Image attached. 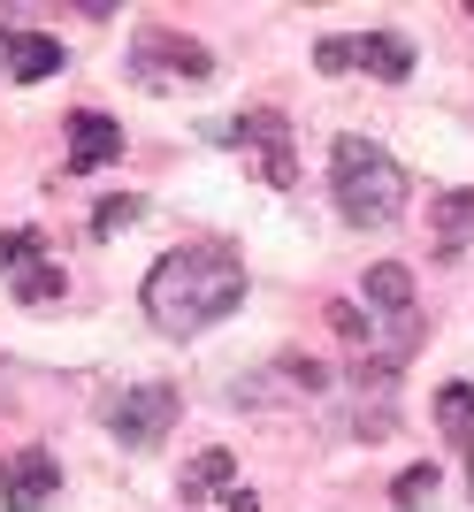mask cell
Listing matches in <instances>:
<instances>
[{
    "label": "cell",
    "mask_w": 474,
    "mask_h": 512,
    "mask_svg": "<svg viewBox=\"0 0 474 512\" xmlns=\"http://www.w3.org/2000/svg\"><path fill=\"white\" fill-rule=\"evenodd\" d=\"M237 299H245V260H237L230 245H176V253L153 260L146 291H138L146 321L169 329V337L215 329L222 314H237Z\"/></svg>",
    "instance_id": "obj_1"
},
{
    "label": "cell",
    "mask_w": 474,
    "mask_h": 512,
    "mask_svg": "<svg viewBox=\"0 0 474 512\" xmlns=\"http://www.w3.org/2000/svg\"><path fill=\"white\" fill-rule=\"evenodd\" d=\"M329 192H337V214L352 230H390L406 214V169L375 138H337L329 146Z\"/></svg>",
    "instance_id": "obj_2"
},
{
    "label": "cell",
    "mask_w": 474,
    "mask_h": 512,
    "mask_svg": "<svg viewBox=\"0 0 474 512\" xmlns=\"http://www.w3.org/2000/svg\"><path fill=\"white\" fill-rule=\"evenodd\" d=\"M100 421H108L115 444L153 451V444L176 428V390H169V383H115L108 398H100Z\"/></svg>",
    "instance_id": "obj_3"
},
{
    "label": "cell",
    "mask_w": 474,
    "mask_h": 512,
    "mask_svg": "<svg viewBox=\"0 0 474 512\" xmlns=\"http://www.w3.org/2000/svg\"><path fill=\"white\" fill-rule=\"evenodd\" d=\"M130 77H146V85H207L215 77V54L169 23H146L138 39H130Z\"/></svg>",
    "instance_id": "obj_4"
},
{
    "label": "cell",
    "mask_w": 474,
    "mask_h": 512,
    "mask_svg": "<svg viewBox=\"0 0 474 512\" xmlns=\"http://www.w3.org/2000/svg\"><path fill=\"white\" fill-rule=\"evenodd\" d=\"M314 69H322V77H345V69H367V77L398 85V77L413 69V46L398 39V31H352V39H322V46H314Z\"/></svg>",
    "instance_id": "obj_5"
},
{
    "label": "cell",
    "mask_w": 474,
    "mask_h": 512,
    "mask_svg": "<svg viewBox=\"0 0 474 512\" xmlns=\"http://www.w3.org/2000/svg\"><path fill=\"white\" fill-rule=\"evenodd\" d=\"M222 146H245L260 153V176L276 184V192H291L299 184V153H291V123H283L276 107H245L230 130H222Z\"/></svg>",
    "instance_id": "obj_6"
},
{
    "label": "cell",
    "mask_w": 474,
    "mask_h": 512,
    "mask_svg": "<svg viewBox=\"0 0 474 512\" xmlns=\"http://www.w3.org/2000/svg\"><path fill=\"white\" fill-rule=\"evenodd\" d=\"M54 490H62L54 451H39V444L0 451V505H8V512H39V505H54Z\"/></svg>",
    "instance_id": "obj_7"
},
{
    "label": "cell",
    "mask_w": 474,
    "mask_h": 512,
    "mask_svg": "<svg viewBox=\"0 0 474 512\" xmlns=\"http://www.w3.org/2000/svg\"><path fill=\"white\" fill-rule=\"evenodd\" d=\"M115 153H123V123L100 115V107H77V115H69V176L108 169Z\"/></svg>",
    "instance_id": "obj_8"
},
{
    "label": "cell",
    "mask_w": 474,
    "mask_h": 512,
    "mask_svg": "<svg viewBox=\"0 0 474 512\" xmlns=\"http://www.w3.org/2000/svg\"><path fill=\"white\" fill-rule=\"evenodd\" d=\"M0 69L16 85H46V77H62V39H46V31H0Z\"/></svg>",
    "instance_id": "obj_9"
},
{
    "label": "cell",
    "mask_w": 474,
    "mask_h": 512,
    "mask_svg": "<svg viewBox=\"0 0 474 512\" xmlns=\"http://www.w3.org/2000/svg\"><path fill=\"white\" fill-rule=\"evenodd\" d=\"M360 299L375 306L383 321H421V314H413V276L398 268V260H375V268H367V276H360Z\"/></svg>",
    "instance_id": "obj_10"
},
{
    "label": "cell",
    "mask_w": 474,
    "mask_h": 512,
    "mask_svg": "<svg viewBox=\"0 0 474 512\" xmlns=\"http://www.w3.org/2000/svg\"><path fill=\"white\" fill-rule=\"evenodd\" d=\"M436 428H444V444L474 467V383H444L436 390Z\"/></svg>",
    "instance_id": "obj_11"
},
{
    "label": "cell",
    "mask_w": 474,
    "mask_h": 512,
    "mask_svg": "<svg viewBox=\"0 0 474 512\" xmlns=\"http://www.w3.org/2000/svg\"><path fill=\"white\" fill-rule=\"evenodd\" d=\"M474 237V184H459V192H444L436 199V253L452 260L459 245Z\"/></svg>",
    "instance_id": "obj_12"
},
{
    "label": "cell",
    "mask_w": 474,
    "mask_h": 512,
    "mask_svg": "<svg viewBox=\"0 0 474 512\" xmlns=\"http://www.w3.org/2000/svg\"><path fill=\"white\" fill-rule=\"evenodd\" d=\"M230 451H199L192 467H184V505H207V497H230Z\"/></svg>",
    "instance_id": "obj_13"
},
{
    "label": "cell",
    "mask_w": 474,
    "mask_h": 512,
    "mask_svg": "<svg viewBox=\"0 0 474 512\" xmlns=\"http://www.w3.org/2000/svg\"><path fill=\"white\" fill-rule=\"evenodd\" d=\"M39 260H46V237H39V230H0V283L31 276Z\"/></svg>",
    "instance_id": "obj_14"
},
{
    "label": "cell",
    "mask_w": 474,
    "mask_h": 512,
    "mask_svg": "<svg viewBox=\"0 0 474 512\" xmlns=\"http://www.w3.org/2000/svg\"><path fill=\"white\" fill-rule=\"evenodd\" d=\"M8 291H16L23 306H54V299L69 291V268H62V260H39V268H31V276H16Z\"/></svg>",
    "instance_id": "obj_15"
},
{
    "label": "cell",
    "mask_w": 474,
    "mask_h": 512,
    "mask_svg": "<svg viewBox=\"0 0 474 512\" xmlns=\"http://www.w3.org/2000/svg\"><path fill=\"white\" fill-rule=\"evenodd\" d=\"M429 497H436V467H406L398 482H390V505L398 512H421Z\"/></svg>",
    "instance_id": "obj_16"
},
{
    "label": "cell",
    "mask_w": 474,
    "mask_h": 512,
    "mask_svg": "<svg viewBox=\"0 0 474 512\" xmlns=\"http://www.w3.org/2000/svg\"><path fill=\"white\" fill-rule=\"evenodd\" d=\"M138 214H146V199H130V192H115L108 207L92 214V237H115V230H130V222H138Z\"/></svg>",
    "instance_id": "obj_17"
},
{
    "label": "cell",
    "mask_w": 474,
    "mask_h": 512,
    "mask_svg": "<svg viewBox=\"0 0 474 512\" xmlns=\"http://www.w3.org/2000/svg\"><path fill=\"white\" fill-rule=\"evenodd\" d=\"M222 512H260V497L253 490H230V497H222Z\"/></svg>",
    "instance_id": "obj_18"
}]
</instances>
